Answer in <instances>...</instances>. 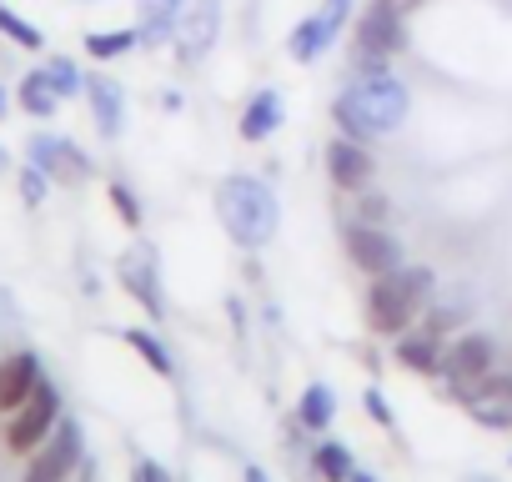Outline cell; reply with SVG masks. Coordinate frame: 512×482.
I'll return each instance as SVG.
<instances>
[{
  "mask_svg": "<svg viewBox=\"0 0 512 482\" xmlns=\"http://www.w3.org/2000/svg\"><path fill=\"white\" fill-rule=\"evenodd\" d=\"M11 166V156H6V146H0V171H6Z\"/></svg>",
  "mask_w": 512,
  "mask_h": 482,
  "instance_id": "obj_37",
  "label": "cell"
},
{
  "mask_svg": "<svg viewBox=\"0 0 512 482\" xmlns=\"http://www.w3.org/2000/svg\"><path fill=\"white\" fill-rule=\"evenodd\" d=\"M497 367V342L487 332H457L442 352V377H447V392L462 402L487 372Z\"/></svg>",
  "mask_w": 512,
  "mask_h": 482,
  "instance_id": "obj_5",
  "label": "cell"
},
{
  "mask_svg": "<svg viewBox=\"0 0 512 482\" xmlns=\"http://www.w3.org/2000/svg\"><path fill=\"white\" fill-rule=\"evenodd\" d=\"M191 0H141V46H166Z\"/></svg>",
  "mask_w": 512,
  "mask_h": 482,
  "instance_id": "obj_18",
  "label": "cell"
},
{
  "mask_svg": "<svg viewBox=\"0 0 512 482\" xmlns=\"http://www.w3.org/2000/svg\"><path fill=\"white\" fill-rule=\"evenodd\" d=\"M352 211H357V221H367V226H387L392 221V201L382 196V191H357V201H352Z\"/></svg>",
  "mask_w": 512,
  "mask_h": 482,
  "instance_id": "obj_26",
  "label": "cell"
},
{
  "mask_svg": "<svg viewBox=\"0 0 512 482\" xmlns=\"http://www.w3.org/2000/svg\"><path fill=\"white\" fill-rule=\"evenodd\" d=\"M46 191H51V176H46L41 166H26V171H21V201H26V206H41Z\"/></svg>",
  "mask_w": 512,
  "mask_h": 482,
  "instance_id": "obj_30",
  "label": "cell"
},
{
  "mask_svg": "<svg viewBox=\"0 0 512 482\" xmlns=\"http://www.w3.org/2000/svg\"><path fill=\"white\" fill-rule=\"evenodd\" d=\"M221 36V0H191L181 26H176V41H181V56L186 61H201Z\"/></svg>",
  "mask_w": 512,
  "mask_h": 482,
  "instance_id": "obj_14",
  "label": "cell"
},
{
  "mask_svg": "<svg viewBox=\"0 0 512 482\" xmlns=\"http://www.w3.org/2000/svg\"><path fill=\"white\" fill-rule=\"evenodd\" d=\"M116 277L121 287L146 307V317H166V297H161V267H156V247H146V241H136V247L116 262Z\"/></svg>",
  "mask_w": 512,
  "mask_h": 482,
  "instance_id": "obj_8",
  "label": "cell"
},
{
  "mask_svg": "<svg viewBox=\"0 0 512 482\" xmlns=\"http://www.w3.org/2000/svg\"><path fill=\"white\" fill-rule=\"evenodd\" d=\"M141 46V31H86V56L96 61H116V56H131Z\"/></svg>",
  "mask_w": 512,
  "mask_h": 482,
  "instance_id": "obj_23",
  "label": "cell"
},
{
  "mask_svg": "<svg viewBox=\"0 0 512 482\" xmlns=\"http://www.w3.org/2000/svg\"><path fill=\"white\" fill-rule=\"evenodd\" d=\"M377 176V156L367 151V141H352V136H332L327 141V181L337 191H367Z\"/></svg>",
  "mask_w": 512,
  "mask_h": 482,
  "instance_id": "obj_10",
  "label": "cell"
},
{
  "mask_svg": "<svg viewBox=\"0 0 512 482\" xmlns=\"http://www.w3.org/2000/svg\"><path fill=\"white\" fill-rule=\"evenodd\" d=\"M216 216H221V226H226V236L236 241V247L256 252L277 236L282 201L267 181H256V176H226L216 186Z\"/></svg>",
  "mask_w": 512,
  "mask_h": 482,
  "instance_id": "obj_2",
  "label": "cell"
},
{
  "mask_svg": "<svg viewBox=\"0 0 512 482\" xmlns=\"http://www.w3.org/2000/svg\"><path fill=\"white\" fill-rule=\"evenodd\" d=\"M407 16L382 6V0H372L367 11H357V51H372V56H402L407 51Z\"/></svg>",
  "mask_w": 512,
  "mask_h": 482,
  "instance_id": "obj_9",
  "label": "cell"
},
{
  "mask_svg": "<svg viewBox=\"0 0 512 482\" xmlns=\"http://www.w3.org/2000/svg\"><path fill=\"white\" fill-rule=\"evenodd\" d=\"M6 111H11V96H6V86H0V121H6Z\"/></svg>",
  "mask_w": 512,
  "mask_h": 482,
  "instance_id": "obj_36",
  "label": "cell"
},
{
  "mask_svg": "<svg viewBox=\"0 0 512 482\" xmlns=\"http://www.w3.org/2000/svg\"><path fill=\"white\" fill-rule=\"evenodd\" d=\"M0 36H6V41H16L21 51H41V46H46V36H41V31H36V26H31L21 11H11L6 0H0Z\"/></svg>",
  "mask_w": 512,
  "mask_h": 482,
  "instance_id": "obj_24",
  "label": "cell"
},
{
  "mask_svg": "<svg viewBox=\"0 0 512 482\" xmlns=\"http://www.w3.org/2000/svg\"><path fill=\"white\" fill-rule=\"evenodd\" d=\"M462 482H502V477H492V472H467Z\"/></svg>",
  "mask_w": 512,
  "mask_h": 482,
  "instance_id": "obj_33",
  "label": "cell"
},
{
  "mask_svg": "<svg viewBox=\"0 0 512 482\" xmlns=\"http://www.w3.org/2000/svg\"><path fill=\"white\" fill-rule=\"evenodd\" d=\"M76 472H81V422L61 417V422H56V432L31 452V462H26V477H21V482H71Z\"/></svg>",
  "mask_w": 512,
  "mask_h": 482,
  "instance_id": "obj_7",
  "label": "cell"
},
{
  "mask_svg": "<svg viewBox=\"0 0 512 482\" xmlns=\"http://www.w3.org/2000/svg\"><path fill=\"white\" fill-rule=\"evenodd\" d=\"M342 247H347V262H352L357 272H367V282L402 267V241H397L387 226L347 221V226H342Z\"/></svg>",
  "mask_w": 512,
  "mask_h": 482,
  "instance_id": "obj_6",
  "label": "cell"
},
{
  "mask_svg": "<svg viewBox=\"0 0 512 482\" xmlns=\"http://www.w3.org/2000/svg\"><path fill=\"white\" fill-rule=\"evenodd\" d=\"M407 106H412L407 86L392 71H382V76H357L332 101V121L352 141H377V136H392L407 121Z\"/></svg>",
  "mask_w": 512,
  "mask_h": 482,
  "instance_id": "obj_1",
  "label": "cell"
},
{
  "mask_svg": "<svg viewBox=\"0 0 512 482\" xmlns=\"http://www.w3.org/2000/svg\"><path fill=\"white\" fill-rule=\"evenodd\" d=\"M41 377L46 372H41L36 352H6V357H0V417H11L21 402H31Z\"/></svg>",
  "mask_w": 512,
  "mask_h": 482,
  "instance_id": "obj_13",
  "label": "cell"
},
{
  "mask_svg": "<svg viewBox=\"0 0 512 482\" xmlns=\"http://www.w3.org/2000/svg\"><path fill=\"white\" fill-rule=\"evenodd\" d=\"M111 206H116V216H121V226H141V201H136V191L126 186V181H111Z\"/></svg>",
  "mask_w": 512,
  "mask_h": 482,
  "instance_id": "obj_28",
  "label": "cell"
},
{
  "mask_svg": "<svg viewBox=\"0 0 512 482\" xmlns=\"http://www.w3.org/2000/svg\"><path fill=\"white\" fill-rule=\"evenodd\" d=\"M46 81H51V91H56L61 101H71V96H81V81H86V76H81L66 56H51V61H46Z\"/></svg>",
  "mask_w": 512,
  "mask_h": 482,
  "instance_id": "obj_25",
  "label": "cell"
},
{
  "mask_svg": "<svg viewBox=\"0 0 512 482\" xmlns=\"http://www.w3.org/2000/svg\"><path fill=\"white\" fill-rule=\"evenodd\" d=\"M437 292V277L427 267H397L387 277H372L367 287V327L377 337H402L417 327V317L427 312Z\"/></svg>",
  "mask_w": 512,
  "mask_h": 482,
  "instance_id": "obj_3",
  "label": "cell"
},
{
  "mask_svg": "<svg viewBox=\"0 0 512 482\" xmlns=\"http://www.w3.org/2000/svg\"><path fill=\"white\" fill-rule=\"evenodd\" d=\"M337 36H342V26H332V21L317 11V16H307L302 26H292V36H287V56H292L297 66H317V61L337 46Z\"/></svg>",
  "mask_w": 512,
  "mask_h": 482,
  "instance_id": "obj_15",
  "label": "cell"
},
{
  "mask_svg": "<svg viewBox=\"0 0 512 482\" xmlns=\"http://www.w3.org/2000/svg\"><path fill=\"white\" fill-rule=\"evenodd\" d=\"M121 342H126V347H131V352H136V357H141V362H146L156 377H171V372H176L171 352H166V347H161V342H156L146 327H126V332H121Z\"/></svg>",
  "mask_w": 512,
  "mask_h": 482,
  "instance_id": "obj_22",
  "label": "cell"
},
{
  "mask_svg": "<svg viewBox=\"0 0 512 482\" xmlns=\"http://www.w3.org/2000/svg\"><path fill=\"white\" fill-rule=\"evenodd\" d=\"M136 482H171V472H166L161 462L146 457V462H136Z\"/></svg>",
  "mask_w": 512,
  "mask_h": 482,
  "instance_id": "obj_31",
  "label": "cell"
},
{
  "mask_svg": "<svg viewBox=\"0 0 512 482\" xmlns=\"http://www.w3.org/2000/svg\"><path fill=\"white\" fill-rule=\"evenodd\" d=\"M81 96H86V106H91L96 131H101L106 141H116V136L126 131V91H121V81L91 71V76L81 81Z\"/></svg>",
  "mask_w": 512,
  "mask_h": 482,
  "instance_id": "obj_12",
  "label": "cell"
},
{
  "mask_svg": "<svg viewBox=\"0 0 512 482\" xmlns=\"http://www.w3.org/2000/svg\"><path fill=\"white\" fill-rule=\"evenodd\" d=\"M31 166H41L51 181H66V186H76V181H86L96 166H91V156L81 151V146H71V141H61V136H31Z\"/></svg>",
  "mask_w": 512,
  "mask_h": 482,
  "instance_id": "obj_11",
  "label": "cell"
},
{
  "mask_svg": "<svg viewBox=\"0 0 512 482\" xmlns=\"http://www.w3.org/2000/svg\"><path fill=\"white\" fill-rule=\"evenodd\" d=\"M507 462H512V457H507Z\"/></svg>",
  "mask_w": 512,
  "mask_h": 482,
  "instance_id": "obj_38",
  "label": "cell"
},
{
  "mask_svg": "<svg viewBox=\"0 0 512 482\" xmlns=\"http://www.w3.org/2000/svg\"><path fill=\"white\" fill-rule=\"evenodd\" d=\"M352 482H382V477H377V472H362V467H357V472H352Z\"/></svg>",
  "mask_w": 512,
  "mask_h": 482,
  "instance_id": "obj_35",
  "label": "cell"
},
{
  "mask_svg": "<svg viewBox=\"0 0 512 482\" xmlns=\"http://www.w3.org/2000/svg\"><path fill=\"white\" fill-rule=\"evenodd\" d=\"M297 422H302L307 432H327V427L337 422V392H332L327 382H312V387L302 392V402H297Z\"/></svg>",
  "mask_w": 512,
  "mask_h": 482,
  "instance_id": "obj_19",
  "label": "cell"
},
{
  "mask_svg": "<svg viewBox=\"0 0 512 482\" xmlns=\"http://www.w3.org/2000/svg\"><path fill=\"white\" fill-rule=\"evenodd\" d=\"M382 6H392V11L412 16V11H422V6H427V0H382Z\"/></svg>",
  "mask_w": 512,
  "mask_h": 482,
  "instance_id": "obj_32",
  "label": "cell"
},
{
  "mask_svg": "<svg viewBox=\"0 0 512 482\" xmlns=\"http://www.w3.org/2000/svg\"><path fill=\"white\" fill-rule=\"evenodd\" d=\"M277 126H282V96L272 86H262L241 111V141H267Z\"/></svg>",
  "mask_w": 512,
  "mask_h": 482,
  "instance_id": "obj_17",
  "label": "cell"
},
{
  "mask_svg": "<svg viewBox=\"0 0 512 482\" xmlns=\"http://www.w3.org/2000/svg\"><path fill=\"white\" fill-rule=\"evenodd\" d=\"M21 111L26 116H36V121H51L56 116V106H61V96L51 91V81H46V71H31L26 81H21Z\"/></svg>",
  "mask_w": 512,
  "mask_h": 482,
  "instance_id": "obj_21",
  "label": "cell"
},
{
  "mask_svg": "<svg viewBox=\"0 0 512 482\" xmlns=\"http://www.w3.org/2000/svg\"><path fill=\"white\" fill-rule=\"evenodd\" d=\"M442 352H447V342L432 337V332H422V327H412V332L397 337V362L407 372H417V377H442Z\"/></svg>",
  "mask_w": 512,
  "mask_h": 482,
  "instance_id": "obj_16",
  "label": "cell"
},
{
  "mask_svg": "<svg viewBox=\"0 0 512 482\" xmlns=\"http://www.w3.org/2000/svg\"><path fill=\"white\" fill-rule=\"evenodd\" d=\"M362 412H367L377 427H397V412H392V402H387L382 387H367V392H362Z\"/></svg>",
  "mask_w": 512,
  "mask_h": 482,
  "instance_id": "obj_29",
  "label": "cell"
},
{
  "mask_svg": "<svg viewBox=\"0 0 512 482\" xmlns=\"http://www.w3.org/2000/svg\"><path fill=\"white\" fill-rule=\"evenodd\" d=\"M467 417H472L477 427L507 432V427H512V402H472V407H467Z\"/></svg>",
  "mask_w": 512,
  "mask_h": 482,
  "instance_id": "obj_27",
  "label": "cell"
},
{
  "mask_svg": "<svg viewBox=\"0 0 512 482\" xmlns=\"http://www.w3.org/2000/svg\"><path fill=\"white\" fill-rule=\"evenodd\" d=\"M246 482H267V472L256 467V462H251V467H246Z\"/></svg>",
  "mask_w": 512,
  "mask_h": 482,
  "instance_id": "obj_34",
  "label": "cell"
},
{
  "mask_svg": "<svg viewBox=\"0 0 512 482\" xmlns=\"http://www.w3.org/2000/svg\"><path fill=\"white\" fill-rule=\"evenodd\" d=\"M61 417H66V412H61V387H56L51 377H41V387L31 392V402H21V407L6 417V447L21 452V457H31V452L56 432Z\"/></svg>",
  "mask_w": 512,
  "mask_h": 482,
  "instance_id": "obj_4",
  "label": "cell"
},
{
  "mask_svg": "<svg viewBox=\"0 0 512 482\" xmlns=\"http://www.w3.org/2000/svg\"><path fill=\"white\" fill-rule=\"evenodd\" d=\"M312 467H317V477H322V482H352V472H357L352 447H347V442H337V437H327V432H322V442L312 447Z\"/></svg>",
  "mask_w": 512,
  "mask_h": 482,
  "instance_id": "obj_20",
  "label": "cell"
}]
</instances>
